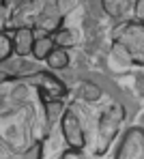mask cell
Instances as JSON below:
<instances>
[{"instance_id":"1","label":"cell","mask_w":144,"mask_h":159,"mask_svg":"<svg viewBox=\"0 0 144 159\" xmlns=\"http://www.w3.org/2000/svg\"><path fill=\"white\" fill-rule=\"evenodd\" d=\"M112 39L116 54H120L129 65L144 67V24L133 20L118 22L112 32Z\"/></svg>"},{"instance_id":"2","label":"cell","mask_w":144,"mask_h":159,"mask_svg":"<svg viewBox=\"0 0 144 159\" xmlns=\"http://www.w3.org/2000/svg\"><path fill=\"white\" fill-rule=\"evenodd\" d=\"M30 11V24L28 26L34 32L41 34H54L58 28L62 26V2L60 0H32L30 4L22 7Z\"/></svg>"},{"instance_id":"3","label":"cell","mask_w":144,"mask_h":159,"mask_svg":"<svg viewBox=\"0 0 144 159\" xmlns=\"http://www.w3.org/2000/svg\"><path fill=\"white\" fill-rule=\"evenodd\" d=\"M123 120H125V110L120 103H110V106L106 107L103 112H101V116H99V125H97V133H95V148H92V155L95 157H101V155H106L108 153V148L112 146V142H114L116 133L120 129V125H123Z\"/></svg>"},{"instance_id":"4","label":"cell","mask_w":144,"mask_h":159,"mask_svg":"<svg viewBox=\"0 0 144 159\" xmlns=\"http://www.w3.org/2000/svg\"><path fill=\"white\" fill-rule=\"evenodd\" d=\"M60 133H62V140L67 142V146L71 151H84L86 148V131H84V125L80 120V116L69 107L62 112L60 116Z\"/></svg>"},{"instance_id":"5","label":"cell","mask_w":144,"mask_h":159,"mask_svg":"<svg viewBox=\"0 0 144 159\" xmlns=\"http://www.w3.org/2000/svg\"><path fill=\"white\" fill-rule=\"evenodd\" d=\"M28 82L39 90L43 101H60L67 95V86L62 80H58L52 71L47 69H39L37 73H32L28 78Z\"/></svg>"},{"instance_id":"6","label":"cell","mask_w":144,"mask_h":159,"mask_svg":"<svg viewBox=\"0 0 144 159\" xmlns=\"http://www.w3.org/2000/svg\"><path fill=\"white\" fill-rule=\"evenodd\" d=\"M114 159H144V127L133 125L120 135Z\"/></svg>"},{"instance_id":"7","label":"cell","mask_w":144,"mask_h":159,"mask_svg":"<svg viewBox=\"0 0 144 159\" xmlns=\"http://www.w3.org/2000/svg\"><path fill=\"white\" fill-rule=\"evenodd\" d=\"M37 39V32L30 26H17L11 32V43H13V54L20 58H28L32 52V43Z\"/></svg>"},{"instance_id":"8","label":"cell","mask_w":144,"mask_h":159,"mask_svg":"<svg viewBox=\"0 0 144 159\" xmlns=\"http://www.w3.org/2000/svg\"><path fill=\"white\" fill-rule=\"evenodd\" d=\"M101 9L108 17L116 22H125V17L131 11V0H101Z\"/></svg>"},{"instance_id":"9","label":"cell","mask_w":144,"mask_h":159,"mask_svg":"<svg viewBox=\"0 0 144 159\" xmlns=\"http://www.w3.org/2000/svg\"><path fill=\"white\" fill-rule=\"evenodd\" d=\"M56 45H54V41H52V34H37V39H34V43H32V60H37V62H45V58L50 56V52L54 50Z\"/></svg>"},{"instance_id":"10","label":"cell","mask_w":144,"mask_h":159,"mask_svg":"<svg viewBox=\"0 0 144 159\" xmlns=\"http://www.w3.org/2000/svg\"><path fill=\"white\" fill-rule=\"evenodd\" d=\"M78 97H80L82 101L95 103V101H99V99L103 97V90H101V86H99L97 82H92V80H82V82L78 84Z\"/></svg>"},{"instance_id":"11","label":"cell","mask_w":144,"mask_h":159,"mask_svg":"<svg viewBox=\"0 0 144 159\" xmlns=\"http://www.w3.org/2000/svg\"><path fill=\"white\" fill-rule=\"evenodd\" d=\"M52 41H54V45H56V48H60V50H67V52H69V50H71V48L78 43L75 32H73L71 28H65V26H60L56 32L52 34Z\"/></svg>"},{"instance_id":"12","label":"cell","mask_w":144,"mask_h":159,"mask_svg":"<svg viewBox=\"0 0 144 159\" xmlns=\"http://www.w3.org/2000/svg\"><path fill=\"white\" fill-rule=\"evenodd\" d=\"M45 65L52 69V71H60V69H67L69 67V52L67 50H60V48H54L50 56L45 58Z\"/></svg>"},{"instance_id":"13","label":"cell","mask_w":144,"mask_h":159,"mask_svg":"<svg viewBox=\"0 0 144 159\" xmlns=\"http://www.w3.org/2000/svg\"><path fill=\"white\" fill-rule=\"evenodd\" d=\"M7 159H43V142L37 140L30 146H26L24 151H20V153H15V155H11Z\"/></svg>"},{"instance_id":"14","label":"cell","mask_w":144,"mask_h":159,"mask_svg":"<svg viewBox=\"0 0 144 159\" xmlns=\"http://www.w3.org/2000/svg\"><path fill=\"white\" fill-rule=\"evenodd\" d=\"M13 56V43H11V34L7 30H0V65L7 62Z\"/></svg>"},{"instance_id":"15","label":"cell","mask_w":144,"mask_h":159,"mask_svg":"<svg viewBox=\"0 0 144 159\" xmlns=\"http://www.w3.org/2000/svg\"><path fill=\"white\" fill-rule=\"evenodd\" d=\"M131 9H133V22L144 24V0H133Z\"/></svg>"},{"instance_id":"16","label":"cell","mask_w":144,"mask_h":159,"mask_svg":"<svg viewBox=\"0 0 144 159\" xmlns=\"http://www.w3.org/2000/svg\"><path fill=\"white\" fill-rule=\"evenodd\" d=\"M0 2H2L4 9H9V11H17V9H22V7L30 4L32 0H0Z\"/></svg>"},{"instance_id":"17","label":"cell","mask_w":144,"mask_h":159,"mask_svg":"<svg viewBox=\"0 0 144 159\" xmlns=\"http://www.w3.org/2000/svg\"><path fill=\"white\" fill-rule=\"evenodd\" d=\"M60 159H88V157L84 155V151H71V148H67L60 155Z\"/></svg>"}]
</instances>
